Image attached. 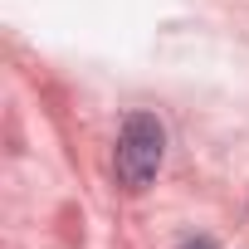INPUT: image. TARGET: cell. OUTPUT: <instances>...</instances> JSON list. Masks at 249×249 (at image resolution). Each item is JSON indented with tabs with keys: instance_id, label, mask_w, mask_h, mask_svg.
<instances>
[{
	"instance_id": "cell-2",
	"label": "cell",
	"mask_w": 249,
	"mask_h": 249,
	"mask_svg": "<svg viewBox=\"0 0 249 249\" xmlns=\"http://www.w3.org/2000/svg\"><path fill=\"white\" fill-rule=\"evenodd\" d=\"M186 249H215V244H210V239H196V244H186Z\"/></svg>"
},
{
	"instance_id": "cell-1",
	"label": "cell",
	"mask_w": 249,
	"mask_h": 249,
	"mask_svg": "<svg viewBox=\"0 0 249 249\" xmlns=\"http://www.w3.org/2000/svg\"><path fill=\"white\" fill-rule=\"evenodd\" d=\"M161 157H166V132L152 112H132L117 132V157H112V171H117V186L122 191H147L161 171Z\"/></svg>"
}]
</instances>
